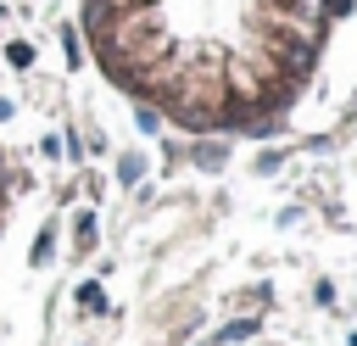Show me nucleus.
Segmentation results:
<instances>
[{"mask_svg":"<svg viewBox=\"0 0 357 346\" xmlns=\"http://www.w3.org/2000/svg\"><path fill=\"white\" fill-rule=\"evenodd\" d=\"M11 206H17V167H11V151L0 145V240L11 229Z\"/></svg>","mask_w":357,"mask_h":346,"instance_id":"nucleus-1","label":"nucleus"},{"mask_svg":"<svg viewBox=\"0 0 357 346\" xmlns=\"http://www.w3.org/2000/svg\"><path fill=\"white\" fill-rule=\"evenodd\" d=\"M257 346H268V340H257Z\"/></svg>","mask_w":357,"mask_h":346,"instance_id":"nucleus-2","label":"nucleus"}]
</instances>
